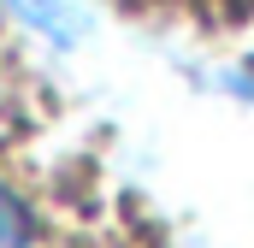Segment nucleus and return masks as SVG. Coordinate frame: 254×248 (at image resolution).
I'll use <instances>...</instances> for the list:
<instances>
[{
	"label": "nucleus",
	"instance_id": "nucleus-1",
	"mask_svg": "<svg viewBox=\"0 0 254 248\" xmlns=\"http://www.w3.org/2000/svg\"><path fill=\"white\" fill-rule=\"evenodd\" d=\"M30 36H42V42H77V12H71V0H0Z\"/></svg>",
	"mask_w": 254,
	"mask_h": 248
},
{
	"label": "nucleus",
	"instance_id": "nucleus-3",
	"mask_svg": "<svg viewBox=\"0 0 254 248\" xmlns=\"http://www.w3.org/2000/svg\"><path fill=\"white\" fill-rule=\"evenodd\" d=\"M231 95H237V101H249V107H254V65H249V71H237V77H231Z\"/></svg>",
	"mask_w": 254,
	"mask_h": 248
},
{
	"label": "nucleus",
	"instance_id": "nucleus-2",
	"mask_svg": "<svg viewBox=\"0 0 254 248\" xmlns=\"http://www.w3.org/2000/svg\"><path fill=\"white\" fill-rule=\"evenodd\" d=\"M0 248H36L30 219H24V207L12 201V189H0Z\"/></svg>",
	"mask_w": 254,
	"mask_h": 248
}]
</instances>
